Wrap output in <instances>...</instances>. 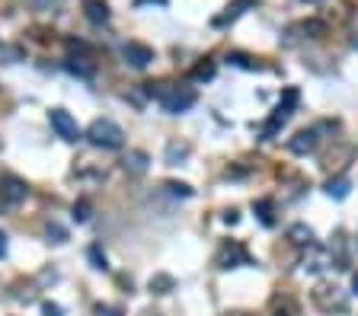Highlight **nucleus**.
Masks as SVG:
<instances>
[{
  "label": "nucleus",
  "instance_id": "1",
  "mask_svg": "<svg viewBox=\"0 0 358 316\" xmlns=\"http://www.w3.org/2000/svg\"><path fill=\"white\" fill-rule=\"evenodd\" d=\"M87 137H90L93 147H103V151H119L125 144V131L112 119H96L87 128Z\"/></svg>",
  "mask_w": 358,
  "mask_h": 316
},
{
  "label": "nucleus",
  "instance_id": "2",
  "mask_svg": "<svg viewBox=\"0 0 358 316\" xmlns=\"http://www.w3.org/2000/svg\"><path fill=\"white\" fill-rule=\"evenodd\" d=\"M26 195H29V186H26L20 176H13V173L0 176V214L16 211L20 204L26 202Z\"/></svg>",
  "mask_w": 358,
  "mask_h": 316
},
{
  "label": "nucleus",
  "instance_id": "3",
  "mask_svg": "<svg viewBox=\"0 0 358 316\" xmlns=\"http://www.w3.org/2000/svg\"><path fill=\"white\" fill-rule=\"evenodd\" d=\"M297 103H301V96H297V90H294V86H288V90H285V96H282V103L275 105V112L269 115V121H266V125H262V131H260V137H262V141H269V137H272L275 131H278V128H282V125H285V121L291 119V112H294V109H297Z\"/></svg>",
  "mask_w": 358,
  "mask_h": 316
},
{
  "label": "nucleus",
  "instance_id": "4",
  "mask_svg": "<svg viewBox=\"0 0 358 316\" xmlns=\"http://www.w3.org/2000/svg\"><path fill=\"white\" fill-rule=\"evenodd\" d=\"M157 99H161V105L167 112L179 115V112H186V109H192L198 96L192 86H167V90H157Z\"/></svg>",
  "mask_w": 358,
  "mask_h": 316
},
{
  "label": "nucleus",
  "instance_id": "5",
  "mask_svg": "<svg viewBox=\"0 0 358 316\" xmlns=\"http://www.w3.org/2000/svg\"><path fill=\"white\" fill-rule=\"evenodd\" d=\"M250 253H246V246H240L237 240L224 243L221 249H218V256H214V265L218 269H237V265H250Z\"/></svg>",
  "mask_w": 358,
  "mask_h": 316
},
{
  "label": "nucleus",
  "instance_id": "6",
  "mask_svg": "<svg viewBox=\"0 0 358 316\" xmlns=\"http://www.w3.org/2000/svg\"><path fill=\"white\" fill-rule=\"evenodd\" d=\"M313 303L320 310H327V313H345L349 310V301H345V294L339 291V287H317L313 291Z\"/></svg>",
  "mask_w": 358,
  "mask_h": 316
},
{
  "label": "nucleus",
  "instance_id": "7",
  "mask_svg": "<svg viewBox=\"0 0 358 316\" xmlns=\"http://www.w3.org/2000/svg\"><path fill=\"white\" fill-rule=\"evenodd\" d=\"M48 121H52V128L58 131V137H64V141H80V128H77V121L70 119V112H64V109H52L48 112Z\"/></svg>",
  "mask_w": 358,
  "mask_h": 316
},
{
  "label": "nucleus",
  "instance_id": "8",
  "mask_svg": "<svg viewBox=\"0 0 358 316\" xmlns=\"http://www.w3.org/2000/svg\"><path fill=\"white\" fill-rule=\"evenodd\" d=\"M122 54H125V61H128L131 68H137V70H144L154 61V48L144 45V42H128V45L122 48Z\"/></svg>",
  "mask_w": 358,
  "mask_h": 316
},
{
  "label": "nucleus",
  "instance_id": "9",
  "mask_svg": "<svg viewBox=\"0 0 358 316\" xmlns=\"http://www.w3.org/2000/svg\"><path fill=\"white\" fill-rule=\"evenodd\" d=\"M313 147H317V128H304V131H297V135L288 141V151H291V153H297V157H304V153H311Z\"/></svg>",
  "mask_w": 358,
  "mask_h": 316
},
{
  "label": "nucleus",
  "instance_id": "10",
  "mask_svg": "<svg viewBox=\"0 0 358 316\" xmlns=\"http://www.w3.org/2000/svg\"><path fill=\"white\" fill-rule=\"evenodd\" d=\"M84 13L90 23H106L109 20V3L106 0H84Z\"/></svg>",
  "mask_w": 358,
  "mask_h": 316
},
{
  "label": "nucleus",
  "instance_id": "11",
  "mask_svg": "<svg viewBox=\"0 0 358 316\" xmlns=\"http://www.w3.org/2000/svg\"><path fill=\"white\" fill-rule=\"evenodd\" d=\"M125 173H131V176L147 173V153L144 151H131L128 157H125Z\"/></svg>",
  "mask_w": 358,
  "mask_h": 316
},
{
  "label": "nucleus",
  "instance_id": "12",
  "mask_svg": "<svg viewBox=\"0 0 358 316\" xmlns=\"http://www.w3.org/2000/svg\"><path fill=\"white\" fill-rule=\"evenodd\" d=\"M147 287H151V294H170L176 287V278H173V275H163V271H161V275H154Z\"/></svg>",
  "mask_w": 358,
  "mask_h": 316
},
{
  "label": "nucleus",
  "instance_id": "13",
  "mask_svg": "<svg viewBox=\"0 0 358 316\" xmlns=\"http://www.w3.org/2000/svg\"><path fill=\"white\" fill-rule=\"evenodd\" d=\"M288 240H291V243H297V246H311L313 230H311V227H304V224H294V227L288 230Z\"/></svg>",
  "mask_w": 358,
  "mask_h": 316
},
{
  "label": "nucleus",
  "instance_id": "14",
  "mask_svg": "<svg viewBox=\"0 0 358 316\" xmlns=\"http://www.w3.org/2000/svg\"><path fill=\"white\" fill-rule=\"evenodd\" d=\"M253 3H256V0H237L234 7H228V13H224V16H218V20H214V26H224V23H230V20H237V16L244 13L246 7H253Z\"/></svg>",
  "mask_w": 358,
  "mask_h": 316
},
{
  "label": "nucleus",
  "instance_id": "15",
  "mask_svg": "<svg viewBox=\"0 0 358 316\" xmlns=\"http://www.w3.org/2000/svg\"><path fill=\"white\" fill-rule=\"evenodd\" d=\"M327 195L345 198V195H349V179H343V176H339V179H329L327 182Z\"/></svg>",
  "mask_w": 358,
  "mask_h": 316
},
{
  "label": "nucleus",
  "instance_id": "16",
  "mask_svg": "<svg viewBox=\"0 0 358 316\" xmlns=\"http://www.w3.org/2000/svg\"><path fill=\"white\" fill-rule=\"evenodd\" d=\"M253 208H256V214H260V220H262L266 227L275 224V218H272V202H269V198H260V202L253 204Z\"/></svg>",
  "mask_w": 358,
  "mask_h": 316
},
{
  "label": "nucleus",
  "instance_id": "17",
  "mask_svg": "<svg viewBox=\"0 0 358 316\" xmlns=\"http://www.w3.org/2000/svg\"><path fill=\"white\" fill-rule=\"evenodd\" d=\"M90 202L87 198H80V202H74V220L77 224H84V220H90Z\"/></svg>",
  "mask_w": 358,
  "mask_h": 316
},
{
  "label": "nucleus",
  "instance_id": "18",
  "mask_svg": "<svg viewBox=\"0 0 358 316\" xmlns=\"http://www.w3.org/2000/svg\"><path fill=\"white\" fill-rule=\"evenodd\" d=\"M87 256H90L93 269H103V271L109 269V262H106V253H103V249H99V246H90V253H87Z\"/></svg>",
  "mask_w": 358,
  "mask_h": 316
},
{
  "label": "nucleus",
  "instance_id": "19",
  "mask_svg": "<svg viewBox=\"0 0 358 316\" xmlns=\"http://www.w3.org/2000/svg\"><path fill=\"white\" fill-rule=\"evenodd\" d=\"M192 77H195V80H211V77H214V64H211V61L198 64V68L192 70Z\"/></svg>",
  "mask_w": 358,
  "mask_h": 316
},
{
  "label": "nucleus",
  "instance_id": "20",
  "mask_svg": "<svg viewBox=\"0 0 358 316\" xmlns=\"http://www.w3.org/2000/svg\"><path fill=\"white\" fill-rule=\"evenodd\" d=\"M297 310H294V303L285 297V307H278V301H272V316H294Z\"/></svg>",
  "mask_w": 358,
  "mask_h": 316
},
{
  "label": "nucleus",
  "instance_id": "21",
  "mask_svg": "<svg viewBox=\"0 0 358 316\" xmlns=\"http://www.w3.org/2000/svg\"><path fill=\"white\" fill-rule=\"evenodd\" d=\"M186 153H189V147H186V144H183V147H179V144H170L167 160H170V163H176V160H183Z\"/></svg>",
  "mask_w": 358,
  "mask_h": 316
},
{
  "label": "nucleus",
  "instance_id": "22",
  "mask_svg": "<svg viewBox=\"0 0 358 316\" xmlns=\"http://www.w3.org/2000/svg\"><path fill=\"white\" fill-rule=\"evenodd\" d=\"M48 240H52V243H64V240H68V234H64V227L48 224Z\"/></svg>",
  "mask_w": 358,
  "mask_h": 316
},
{
  "label": "nucleus",
  "instance_id": "23",
  "mask_svg": "<svg viewBox=\"0 0 358 316\" xmlns=\"http://www.w3.org/2000/svg\"><path fill=\"white\" fill-rule=\"evenodd\" d=\"M230 64H237V68H246V70H256L260 64H253L246 54H230Z\"/></svg>",
  "mask_w": 358,
  "mask_h": 316
},
{
  "label": "nucleus",
  "instance_id": "24",
  "mask_svg": "<svg viewBox=\"0 0 358 316\" xmlns=\"http://www.w3.org/2000/svg\"><path fill=\"white\" fill-rule=\"evenodd\" d=\"M167 188L173 192V195H183V198H189V195H192V188H189V186H183V182H167Z\"/></svg>",
  "mask_w": 358,
  "mask_h": 316
},
{
  "label": "nucleus",
  "instance_id": "25",
  "mask_svg": "<svg viewBox=\"0 0 358 316\" xmlns=\"http://www.w3.org/2000/svg\"><path fill=\"white\" fill-rule=\"evenodd\" d=\"M42 316H64V310L58 307V303L45 301V303H42Z\"/></svg>",
  "mask_w": 358,
  "mask_h": 316
},
{
  "label": "nucleus",
  "instance_id": "26",
  "mask_svg": "<svg viewBox=\"0 0 358 316\" xmlns=\"http://www.w3.org/2000/svg\"><path fill=\"white\" fill-rule=\"evenodd\" d=\"M93 316H122V313H119L115 307H103V303H99V307L93 310Z\"/></svg>",
  "mask_w": 358,
  "mask_h": 316
},
{
  "label": "nucleus",
  "instance_id": "27",
  "mask_svg": "<svg viewBox=\"0 0 358 316\" xmlns=\"http://www.w3.org/2000/svg\"><path fill=\"white\" fill-rule=\"evenodd\" d=\"M7 256V234H3V230H0V259Z\"/></svg>",
  "mask_w": 358,
  "mask_h": 316
},
{
  "label": "nucleus",
  "instance_id": "28",
  "mask_svg": "<svg viewBox=\"0 0 358 316\" xmlns=\"http://www.w3.org/2000/svg\"><path fill=\"white\" fill-rule=\"evenodd\" d=\"M352 291L358 294V271H355V278H352Z\"/></svg>",
  "mask_w": 358,
  "mask_h": 316
},
{
  "label": "nucleus",
  "instance_id": "29",
  "mask_svg": "<svg viewBox=\"0 0 358 316\" xmlns=\"http://www.w3.org/2000/svg\"><path fill=\"white\" fill-rule=\"evenodd\" d=\"M228 316H246V313H228Z\"/></svg>",
  "mask_w": 358,
  "mask_h": 316
}]
</instances>
